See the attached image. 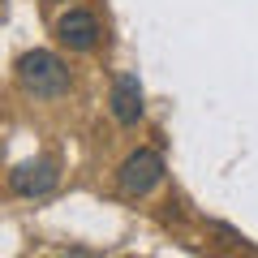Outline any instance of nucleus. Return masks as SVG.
Returning a JSON list of instances; mask_svg holds the SVG:
<instances>
[{
	"label": "nucleus",
	"instance_id": "nucleus-1",
	"mask_svg": "<svg viewBox=\"0 0 258 258\" xmlns=\"http://www.w3.org/2000/svg\"><path fill=\"white\" fill-rule=\"evenodd\" d=\"M13 74H18V86L30 95V99H64L74 78L64 69V60L47 47H35V52H22L18 64H13Z\"/></svg>",
	"mask_w": 258,
	"mask_h": 258
},
{
	"label": "nucleus",
	"instance_id": "nucleus-2",
	"mask_svg": "<svg viewBox=\"0 0 258 258\" xmlns=\"http://www.w3.org/2000/svg\"><path fill=\"white\" fill-rule=\"evenodd\" d=\"M164 172H168V168H164V155H159L155 147L129 151V155L116 164V194L138 203V198H147V194L164 181Z\"/></svg>",
	"mask_w": 258,
	"mask_h": 258
},
{
	"label": "nucleus",
	"instance_id": "nucleus-3",
	"mask_svg": "<svg viewBox=\"0 0 258 258\" xmlns=\"http://www.w3.org/2000/svg\"><path fill=\"white\" fill-rule=\"evenodd\" d=\"M56 181H60V164L39 155V159H26V164H13L9 194H18V198H43V194L56 189Z\"/></svg>",
	"mask_w": 258,
	"mask_h": 258
},
{
	"label": "nucleus",
	"instance_id": "nucleus-4",
	"mask_svg": "<svg viewBox=\"0 0 258 258\" xmlns=\"http://www.w3.org/2000/svg\"><path fill=\"white\" fill-rule=\"evenodd\" d=\"M52 35H56V43L69 47V52H91V47L99 43V18H95L91 9H82V5H74V9H64L60 18H56Z\"/></svg>",
	"mask_w": 258,
	"mask_h": 258
},
{
	"label": "nucleus",
	"instance_id": "nucleus-5",
	"mask_svg": "<svg viewBox=\"0 0 258 258\" xmlns=\"http://www.w3.org/2000/svg\"><path fill=\"white\" fill-rule=\"evenodd\" d=\"M108 108H112V116H116V125H138V120L147 116L138 74H116V82H112V95H108Z\"/></svg>",
	"mask_w": 258,
	"mask_h": 258
},
{
	"label": "nucleus",
	"instance_id": "nucleus-6",
	"mask_svg": "<svg viewBox=\"0 0 258 258\" xmlns=\"http://www.w3.org/2000/svg\"><path fill=\"white\" fill-rule=\"evenodd\" d=\"M60 258H99V254H91V249H86V245H74V249H64Z\"/></svg>",
	"mask_w": 258,
	"mask_h": 258
}]
</instances>
